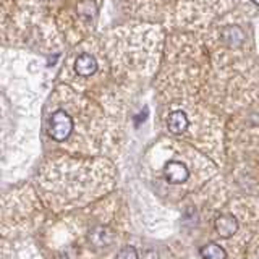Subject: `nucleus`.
Segmentation results:
<instances>
[{
  "label": "nucleus",
  "mask_w": 259,
  "mask_h": 259,
  "mask_svg": "<svg viewBox=\"0 0 259 259\" xmlns=\"http://www.w3.org/2000/svg\"><path fill=\"white\" fill-rule=\"evenodd\" d=\"M201 256L204 259H227L225 249L221 245H217V243H209V245L202 246Z\"/></svg>",
  "instance_id": "nucleus-7"
},
{
  "label": "nucleus",
  "mask_w": 259,
  "mask_h": 259,
  "mask_svg": "<svg viewBox=\"0 0 259 259\" xmlns=\"http://www.w3.org/2000/svg\"><path fill=\"white\" fill-rule=\"evenodd\" d=\"M164 174L170 183H185L190 177V172H188V168H186V165L182 164V162H177V160L167 162Z\"/></svg>",
  "instance_id": "nucleus-2"
},
{
  "label": "nucleus",
  "mask_w": 259,
  "mask_h": 259,
  "mask_svg": "<svg viewBox=\"0 0 259 259\" xmlns=\"http://www.w3.org/2000/svg\"><path fill=\"white\" fill-rule=\"evenodd\" d=\"M215 230L217 233L221 235L224 238H230L233 237L235 233L238 230V222L237 219L230 214H225V215H221L215 221Z\"/></svg>",
  "instance_id": "nucleus-3"
},
{
  "label": "nucleus",
  "mask_w": 259,
  "mask_h": 259,
  "mask_svg": "<svg viewBox=\"0 0 259 259\" xmlns=\"http://www.w3.org/2000/svg\"><path fill=\"white\" fill-rule=\"evenodd\" d=\"M78 12L81 16H86V18H94L97 13V7L93 0H84L83 4L78 7Z\"/></svg>",
  "instance_id": "nucleus-8"
},
{
  "label": "nucleus",
  "mask_w": 259,
  "mask_h": 259,
  "mask_svg": "<svg viewBox=\"0 0 259 259\" xmlns=\"http://www.w3.org/2000/svg\"><path fill=\"white\" fill-rule=\"evenodd\" d=\"M222 40L230 47H238L245 40V32L240 26H225L221 32Z\"/></svg>",
  "instance_id": "nucleus-6"
},
{
  "label": "nucleus",
  "mask_w": 259,
  "mask_h": 259,
  "mask_svg": "<svg viewBox=\"0 0 259 259\" xmlns=\"http://www.w3.org/2000/svg\"><path fill=\"white\" fill-rule=\"evenodd\" d=\"M167 126L170 130V133L174 135H182L186 132V128H188V117H186V113L182 112V110H175L168 115L167 118Z\"/></svg>",
  "instance_id": "nucleus-4"
},
{
  "label": "nucleus",
  "mask_w": 259,
  "mask_h": 259,
  "mask_svg": "<svg viewBox=\"0 0 259 259\" xmlns=\"http://www.w3.org/2000/svg\"><path fill=\"white\" fill-rule=\"evenodd\" d=\"M75 70L79 76H91L97 70V60L89 54L79 55L75 62Z\"/></svg>",
  "instance_id": "nucleus-5"
},
{
  "label": "nucleus",
  "mask_w": 259,
  "mask_h": 259,
  "mask_svg": "<svg viewBox=\"0 0 259 259\" xmlns=\"http://www.w3.org/2000/svg\"><path fill=\"white\" fill-rule=\"evenodd\" d=\"M253 4H256V5H259V0H253Z\"/></svg>",
  "instance_id": "nucleus-10"
},
{
  "label": "nucleus",
  "mask_w": 259,
  "mask_h": 259,
  "mask_svg": "<svg viewBox=\"0 0 259 259\" xmlns=\"http://www.w3.org/2000/svg\"><path fill=\"white\" fill-rule=\"evenodd\" d=\"M115 259H138V253L133 246H126L123 249L118 251V254L115 256Z\"/></svg>",
  "instance_id": "nucleus-9"
},
{
  "label": "nucleus",
  "mask_w": 259,
  "mask_h": 259,
  "mask_svg": "<svg viewBox=\"0 0 259 259\" xmlns=\"http://www.w3.org/2000/svg\"><path fill=\"white\" fill-rule=\"evenodd\" d=\"M51 136L55 141H65L73 132V118L65 110H57L51 117Z\"/></svg>",
  "instance_id": "nucleus-1"
}]
</instances>
